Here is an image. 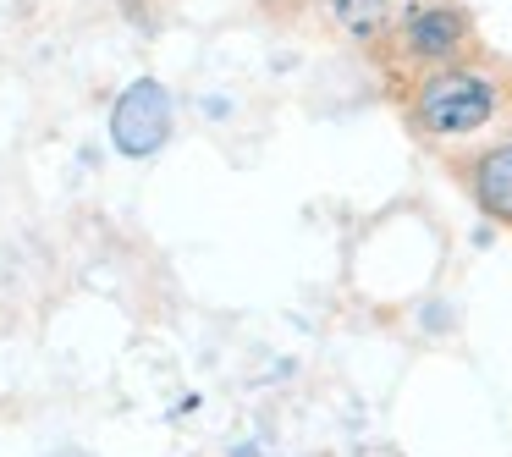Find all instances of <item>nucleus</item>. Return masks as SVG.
<instances>
[{
  "label": "nucleus",
  "instance_id": "1",
  "mask_svg": "<svg viewBox=\"0 0 512 457\" xmlns=\"http://www.w3.org/2000/svg\"><path fill=\"white\" fill-rule=\"evenodd\" d=\"M501 111H507V78L474 56L408 78V122L430 144H468Z\"/></svg>",
  "mask_w": 512,
  "mask_h": 457
},
{
  "label": "nucleus",
  "instance_id": "2",
  "mask_svg": "<svg viewBox=\"0 0 512 457\" xmlns=\"http://www.w3.org/2000/svg\"><path fill=\"white\" fill-rule=\"evenodd\" d=\"M380 45H391V61L419 78V72L468 61L479 45V28L463 0H408V6H397Z\"/></svg>",
  "mask_w": 512,
  "mask_h": 457
},
{
  "label": "nucleus",
  "instance_id": "3",
  "mask_svg": "<svg viewBox=\"0 0 512 457\" xmlns=\"http://www.w3.org/2000/svg\"><path fill=\"white\" fill-rule=\"evenodd\" d=\"M111 149L127 160H149L171 144V127H177V100L160 78H133L122 94L111 100Z\"/></svg>",
  "mask_w": 512,
  "mask_h": 457
},
{
  "label": "nucleus",
  "instance_id": "4",
  "mask_svg": "<svg viewBox=\"0 0 512 457\" xmlns=\"http://www.w3.org/2000/svg\"><path fill=\"white\" fill-rule=\"evenodd\" d=\"M457 171H463V188L479 204V215H490L496 226H512V138L474 149Z\"/></svg>",
  "mask_w": 512,
  "mask_h": 457
},
{
  "label": "nucleus",
  "instance_id": "5",
  "mask_svg": "<svg viewBox=\"0 0 512 457\" xmlns=\"http://www.w3.org/2000/svg\"><path fill=\"white\" fill-rule=\"evenodd\" d=\"M325 12H331V23L342 28L347 39L380 45L386 28H391V17H397V0H325Z\"/></svg>",
  "mask_w": 512,
  "mask_h": 457
},
{
  "label": "nucleus",
  "instance_id": "6",
  "mask_svg": "<svg viewBox=\"0 0 512 457\" xmlns=\"http://www.w3.org/2000/svg\"><path fill=\"white\" fill-rule=\"evenodd\" d=\"M56 457H89V452H78V446H67V452H56Z\"/></svg>",
  "mask_w": 512,
  "mask_h": 457
}]
</instances>
